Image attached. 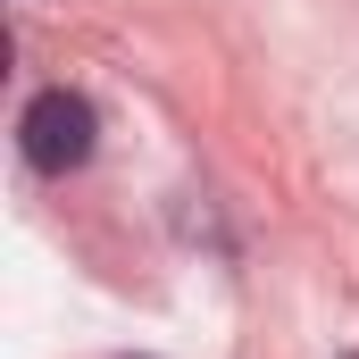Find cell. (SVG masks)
Masks as SVG:
<instances>
[{
	"label": "cell",
	"instance_id": "6da1fadb",
	"mask_svg": "<svg viewBox=\"0 0 359 359\" xmlns=\"http://www.w3.org/2000/svg\"><path fill=\"white\" fill-rule=\"evenodd\" d=\"M92 142H100V117H92L84 92H67V84L34 92L25 117H17V151H25L34 176H67V168H84Z\"/></svg>",
	"mask_w": 359,
	"mask_h": 359
}]
</instances>
